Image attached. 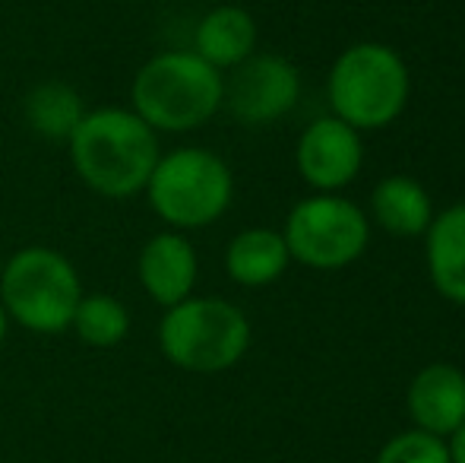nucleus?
I'll return each mask as SVG.
<instances>
[{
    "mask_svg": "<svg viewBox=\"0 0 465 463\" xmlns=\"http://www.w3.org/2000/svg\"><path fill=\"white\" fill-rule=\"evenodd\" d=\"M23 115H25V124H29L42 140L67 143L70 134L76 130V124L86 115V106H83V96L76 93L70 83L45 80L29 89V96H25V102H23Z\"/></svg>",
    "mask_w": 465,
    "mask_h": 463,
    "instance_id": "16",
    "label": "nucleus"
},
{
    "mask_svg": "<svg viewBox=\"0 0 465 463\" xmlns=\"http://www.w3.org/2000/svg\"><path fill=\"white\" fill-rule=\"evenodd\" d=\"M140 286L155 305L172 308L193 296L200 257L184 232H155L136 257Z\"/></svg>",
    "mask_w": 465,
    "mask_h": 463,
    "instance_id": "10",
    "label": "nucleus"
},
{
    "mask_svg": "<svg viewBox=\"0 0 465 463\" xmlns=\"http://www.w3.org/2000/svg\"><path fill=\"white\" fill-rule=\"evenodd\" d=\"M6 330H10V317H6L4 305H0V347H4V340H6Z\"/></svg>",
    "mask_w": 465,
    "mask_h": 463,
    "instance_id": "20",
    "label": "nucleus"
},
{
    "mask_svg": "<svg viewBox=\"0 0 465 463\" xmlns=\"http://www.w3.org/2000/svg\"><path fill=\"white\" fill-rule=\"evenodd\" d=\"M70 327L76 330L86 347L95 349H111L117 343L127 340L130 334V311L127 305L117 296L108 292H93V296H83L76 305V315Z\"/></svg>",
    "mask_w": 465,
    "mask_h": 463,
    "instance_id": "17",
    "label": "nucleus"
},
{
    "mask_svg": "<svg viewBox=\"0 0 465 463\" xmlns=\"http://www.w3.org/2000/svg\"><path fill=\"white\" fill-rule=\"evenodd\" d=\"M424 264L437 296L465 305V200L434 213L424 232Z\"/></svg>",
    "mask_w": 465,
    "mask_h": 463,
    "instance_id": "12",
    "label": "nucleus"
},
{
    "mask_svg": "<svg viewBox=\"0 0 465 463\" xmlns=\"http://www.w3.org/2000/svg\"><path fill=\"white\" fill-rule=\"evenodd\" d=\"M159 349L181 371L219 375L247 356L251 321L228 298L190 296L165 308L159 321Z\"/></svg>",
    "mask_w": 465,
    "mask_h": 463,
    "instance_id": "5",
    "label": "nucleus"
},
{
    "mask_svg": "<svg viewBox=\"0 0 465 463\" xmlns=\"http://www.w3.org/2000/svg\"><path fill=\"white\" fill-rule=\"evenodd\" d=\"M405 407L415 428L450 438L465 422V371L450 362H430L411 377Z\"/></svg>",
    "mask_w": 465,
    "mask_h": 463,
    "instance_id": "11",
    "label": "nucleus"
},
{
    "mask_svg": "<svg viewBox=\"0 0 465 463\" xmlns=\"http://www.w3.org/2000/svg\"><path fill=\"white\" fill-rule=\"evenodd\" d=\"M377 463H453L447 438H437L421 428L399 432L380 448Z\"/></svg>",
    "mask_w": 465,
    "mask_h": 463,
    "instance_id": "18",
    "label": "nucleus"
},
{
    "mask_svg": "<svg viewBox=\"0 0 465 463\" xmlns=\"http://www.w3.org/2000/svg\"><path fill=\"white\" fill-rule=\"evenodd\" d=\"M282 238L294 264L311 270H345L371 245V216L339 194H311L285 219Z\"/></svg>",
    "mask_w": 465,
    "mask_h": 463,
    "instance_id": "7",
    "label": "nucleus"
},
{
    "mask_svg": "<svg viewBox=\"0 0 465 463\" xmlns=\"http://www.w3.org/2000/svg\"><path fill=\"white\" fill-rule=\"evenodd\" d=\"M83 298L80 270L67 254L48 245H29L10 254L0 270V305L6 317L29 334L70 330Z\"/></svg>",
    "mask_w": 465,
    "mask_h": 463,
    "instance_id": "4",
    "label": "nucleus"
},
{
    "mask_svg": "<svg viewBox=\"0 0 465 463\" xmlns=\"http://www.w3.org/2000/svg\"><path fill=\"white\" fill-rule=\"evenodd\" d=\"M193 55L215 70H234L257 51V19L244 6L222 4L196 23Z\"/></svg>",
    "mask_w": 465,
    "mask_h": 463,
    "instance_id": "13",
    "label": "nucleus"
},
{
    "mask_svg": "<svg viewBox=\"0 0 465 463\" xmlns=\"http://www.w3.org/2000/svg\"><path fill=\"white\" fill-rule=\"evenodd\" d=\"M298 175L313 187V194H339L361 175L364 143L361 130L326 115L311 121L298 136L294 146Z\"/></svg>",
    "mask_w": 465,
    "mask_h": 463,
    "instance_id": "9",
    "label": "nucleus"
},
{
    "mask_svg": "<svg viewBox=\"0 0 465 463\" xmlns=\"http://www.w3.org/2000/svg\"><path fill=\"white\" fill-rule=\"evenodd\" d=\"M292 264V254L276 229H244L238 232L225 247V273L232 283L244 286V289H263L272 286L282 273Z\"/></svg>",
    "mask_w": 465,
    "mask_h": 463,
    "instance_id": "15",
    "label": "nucleus"
},
{
    "mask_svg": "<svg viewBox=\"0 0 465 463\" xmlns=\"http://www.w3.org/2000/svg\"><path fill=\"white\" fill-rule=\"evenodd\" d=\"M130 102L155 134H184L219 115L225 76L193 51H162L136 70Z\"/></svg>",
    "mask_w": 465,
    "mask_h": 463,
    "instance_id": "2",
    "label": "nucleus"
},
{
    "mask_svg": "<svg viewBox=\"0 0 465 463\" xmlns=\"http://www.w3.org/2000/svg\"><path fill=\"white\" fill-rule=\"evenodd\" d=\"M153 213L174 232L206 229L219 223L234 200V175L219 153L181 146L162 153L146 191Z\"/></svg>",
    "mask_w": 465,
    "mask_h": 463,
    "instance_id": "6",
    "label": "nucleus"
},
{
    "mask_svg": "<svg viewBox=\"0 0 465 463\" xmlns=\"http://www.w3.org/2000/svg\"><path fill=\"white\" fill-rule=\"evenodd\" d=\"M447 445H450V458H453V463H465V422L450 435Z\"/></svg>",
    "mask_w": 465,
    "mask_h": 463,
    "instance_id": "19",
    "label": "nucleus"
},
{
    "mask_svg": "<svg viewBox=\"0 0 465 463\" xmlns=\"http://www.w3.org/2000/svg\"><path fill=\"white\" fill-rule=\"evenodd\" d=\"M301 96V74L282 55H251L232 70L225 83V102L234 121L247 127L272 124L294 108Z\"/></svg>",
    "mask_w": 465,
    "mask_h": 463,
    "instance_id": "8",
    "label": "nucleus"
},
{
    "mask_svg": "<svg viewBox=\"0 0 465 463\" xmlns=\"http://www.w3.org/2000/svg\"><path fill=\"white\" fill-rule=\"evenodd\" d=\"M67 149L83 185L108 200H127L146 191L162 156L159 134L134 108L117 106L83 115Z\"/></svg>",
    "mask_w": 465,
    "mask_h": 463,
    "instance_id": "1",
    "label": "nucleus"
},
{
    "mask_svg": "<svg viewBox=\"0 0 465 463\" xmlns=\"http://www.w3.org/2000/svg\"><path fill=\"white\" fill-rule=\"evenodd\" d=\"M411 74L402 55L383 42H358L332 61L326 99L339 121L355 130H383L405 112Z\"/></svg>",
    "mask_w": 465,
    "mask_h": 463,
    "instance_id": "3",
    "label": "nucleus"
},
{
    "mask_svg": "<svg viewBox=\"0 0 465 463\" xmlns=\"http://www.w3.org/2000/svg\"><path fill=\"white\" fill-rule=\"evenodd\" d=\"M371 216L392 238H424L434 223V200L411 175H386L371 191Z\"/></svg>",
    "mask_w": 465,
    "mask_h": 463,
    "instance_id": "14",
    "label": "nucleus"
}]
</instances>
